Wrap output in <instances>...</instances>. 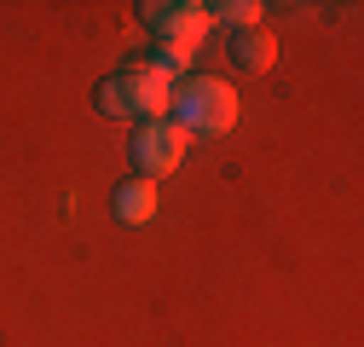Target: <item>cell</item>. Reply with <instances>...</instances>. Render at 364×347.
I'll use <instances>...</instances> for the list:
<instances>
[{
    "mask_svg": "<svg viewBox=\"0 0 364 347\" xmlns=\"http://www.w3.org/2000/svg\"><path fill=\"white\" fill-rule=\"evenodd\" d=\"M139 18L156 35V47H179V53H197L203 35L214 29L203 0H151V6H139Z\"/></svg>",
    "mask_w": 364,
    "mask_h": 347,
    "instance_id": "3957f363",
    "label": "cell"
},
{
    "mask_svg": "<svg viewBox=\"0 0 364 347\" xmlns=\"http://www.w3.org/2000/svg\"><path fill=\"white\" fill-rule=\"evenodd\" d=\"M186 58H191V53H179V47H151L145 70H156V75H173V70H186Z\"/></svg>",
    "mask_w": 364,
    "mask_h": 347,
    "instance_id": "ba28073f",
    "label": "cell"
},
{
    "mask_svg": "<svg viewBox=\"0 0 364 347\" xmlns=\"http://www.w3.org/2000/svg\"><path fill=\"white\" fill-rule=\"evenodd\" d=\"M260 0H220V6H208V18L214 23H232V29H255L260 23Z\"/></svg>",
    "mask_w": 364,
    "mask_h": 347,
    "instance_id": "52a82bcc",
    "label": "cell"
},
{
    "mask_svg": "<svg viewBox=\"0 0 364 347\" xmlns=\"http://www.w3.org/2000/svg\"><path fill=\"white\" fill-rule=\"evenodd\" d=\"M186 151H191V134H186L173 116H151V122H139V134H133V145H127L133 168H139L145 180H156V174H173L179 162H186Z\"/></svg>",
    "mask_w": 364,
    "mask_h": 347,
    "instance_id": "277c9868",
    "label": "cell"
},
{
    "mask_svg": "<svg viewBox=\"0 0 364 347\" xmlns=\"http://www.w3.org/2000/svg\"><path fill=\"white\" fill-rule=\"evenodd\" d=\"M110 208H116V220H122V226H145L151 214H156V180H145V174L122 180V186L110 191Z\"/></svg>",
    "mask_w": 364,
    "mask_h": 347,
    "instance_id": "5b68a950",
    "label": "cell"
},
{
    "mask_svg": "<svg viewBox=\"0 0 364 347\" xmlns=\"http://www.w3.org/2000/svg\"><path fill=\"white\" fill-rule=\"evenodd\" d=\"M168 93H173L168 75L133 64V70H116V75H105L93 87V105H99V116H139V122H151V116L168 110Z\"/></svg>",
    "mask_w": 364,
    "mask_h": 347,
    "instance_id": "7a4b0ae2",
    "label": "cell"
},
{
    "mask_svg": "<svg viewBox=\"0 0 364 347\" xmlns=\"http://www.w3.org/2000/svg\"><path fill=\"white\" fill-rule=\"evenodd\" d=\"M168 110H173V122L186 127V134H232V127H237V93L220 75H186V81H173Z\"/></svg>",
    "mask_w": 364,
    "mask_h": 347,
    "instance_id": "6da1fadb",
    "label": "cell"
},
{
    "mask_svg": "<svg viewBox=\"0 0 364 347\" xmlns=\"http://www.w3.org/2000/svg\"><path fill=\"white\" fill-rule=\"evenodd\" d=\"M232 58H237V70H249V75H260V70H272V58H278V41H272V29H232Z\"/></svg>",
    "mask_w": 364,
    "mask_h": 347,
    "instance_id": "8992f818",
    "label": "cell"
}]
</instances>
